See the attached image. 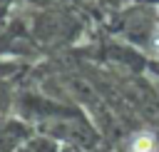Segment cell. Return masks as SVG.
Masks as SVG:
<instances>
[{
	"label": "cell",
	"instance_id": "cell-1",
	"mask_svg": "<svg viewBox=\"0 0 159 152\" xmlns=\"http://www.w3.org/2000/svg\"><path fill=\"white\" fill-rule=\"evenodd\" d=\"M154 147H157V140L152 132H139L132 140V152H154Z\"/></svg>",
	"mask_w": 159,
	"mask_h": 152
}]
</instances>
